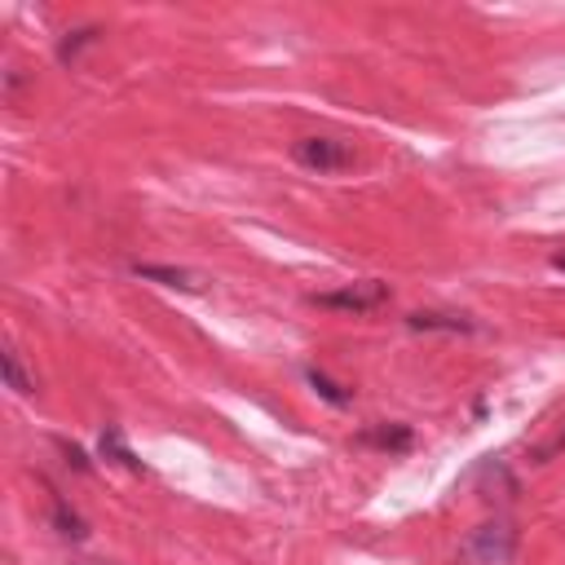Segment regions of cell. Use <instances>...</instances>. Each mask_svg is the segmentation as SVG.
<instances>
[{
	"label": "cell",
	"instance_id": "2",
	"mask_svg": "<svg viewBox=\"0 0 565 565\" xmlns=\"http://www.w3.org/2000/svg\"><path fill=\"white\" fill-rule=\"evenodd\" d=\"M512 556H516V530L508 521H486L463 543V561L472 565H512Z\"/></svg>",
	"mask_w": 565,
	"mask_h": 565
},
{
	"label": "cell",
	"instance_id": "7",
	"mask_svg": "<svg viewBox=\"0 0 565 565\" xmlns=\"http://www.w3.org/2000/svg\"><path fill=\"white\" fill-rule=\"evenodd\" d=\"M97 40H102V26H93V22H88V26L66 31V35L57 40V62H62V66H75V62H79V53H84L88 44H97Z\"/></svg>",
	"mask_w": 565,
	"mask_h": 565
},
{
	"label": "cell",
	"instance_id": "5",
	"mask_svg": "<svg viewBox=\"0 0 565 565\" xmlns=\"http://www.w3.org/2000/svg\"><path fill=\"white\" fill-rule=\"evenodd\" d=\"M406 327L411 331H450V335L477 331V322L468 313H450V309H415V313H406Z\"/></svg>",
	"mask_w": 565,
	"mask_h": 565
},
{
	"label": "cell",
	"instance_id": "12",
	"mask_svg": "<svg viewBox=\"0 0 565 565\" xmlns=\"http://www.w3.org/2000/svg\"><path fill=\"white\" fill-rule=\"evenodd\" d=\"M556 455H565V428H556L547 441H539V446L530 450V459H534V463H547V459H556Z\"/></svg>",
	"mask_w": 565,
	"mask_h": 565
},
{
	"label": "cell",
	"instance_id": "3",
	"mask_svg": "<svg viewBox=\"0 0 565 565\" xmlns=\"http://www.w3.org/2000/svg\"><path fill=\"white\" fill-rule=\"evenodd\" d=\"M384 300H388V282H375V278L353 282V287H340V291H313V296H309V305H318V309H340V313H371V309H380Z\"/></svg>",
	"mask_w": 565,
	"mask_h": 565
},
{
	"label": "cell",
	"instance_id": "6",
	"mask_svg": "<svg viewBox=\"0 0 565 565\" xmlns=\"http://www.w3.org/2000/svg\"><path fill=\"white\" fill-rule=\"evenodd\" d=\"M137 278H150V282H163V287H181V291H199L203 282L190 274V269H177V265H146V260H132L128 265Z\"/></svg>",
	"mask_w": 565,
	"mask_h": 565
},
{
	"label": "cell",
	"instance_id": "15",
	"mask_svg": "<svg viewBox=\"0 0 565 565\" xmlns=\"http://www.w3.org/2000/svg\"><path fill=\"white\" fill-rule=\"evenodd\" d=\"M84 565H102V561H84Z\"/></svg>",
	"mask_w": 565,
	"mask_h": 565
},
{
	"label": "cell",
	"instance_id": "10",
	"mask_svg": "<svg viewBox=\"0 0 565 565\" xmlns=\"http://www.w3.org/2000/svg\"><path fill=\"white\" fill-rule=\"evenodd\" d=\"M53 525H57V534H62V539H84V534H88L84 516H79L62 494H53Z\"/></svg>",
	"mask_w": 565,
	"mask_h": 565
},
{
	"label": "cell",
	"instance_id": "1",
	"mask_svg": "<svg viewBox=\"0 0 565 565\" xmlns=\"http://www.w3.org/2000/svg\"><path fill=\"white\" fill-rule=\"evenodd\" d=\"M291 159H296L300 168L327 177V172L353 168V163H358V150H353L349 141H340V137H300V141L291 146Z\"/></svg>",
	"mask_w": 565,
	"mask_h": 565
},
{
	"label": "cell",
	"instance_id": "9",
	"mask_svg": "<svg viewBox=\"0 0 565 565\" xmlns=\"http://www.w3.org/2000/svg\"><path fill=\"white\" fill-rule=\"evenodd\" d=\"M305 380H309V388H313L322 402H331V406H349V402H353V388L335 384V380H331V375H322L318 366H309V371H305Z\"/></svg>",
	"mask_w": 565,
	"mask_h": 565
},
{
	"label": "cell",
	"instance_id": "4",
	"mask_svg": "<svg viewBox=\"0 0 565 565\" xmlns=\"http://www.w3.org/2000/svg\"><path fill=\"white\" fill-rule=\"evenodd\" d=\"M353 446H366V450H384V455H406L415 446V428L411 424H371L353 437Z\"/></svg>",
	"mask_w": 565,
	"mask_h": 565
},
{
	"label": "cell",
	"instance_id": "11",
	"mask_svg": "<svg viewBox=\"0 0 565 565\" xmlns=\"http://www.w3.org/2000/svg\"><path fill=\"white\" fill-rule=\"evenodd\" d=\"M0 362H4V380H9V388H13L18 397H31V393H35V380H26V371H22V362H18V353L9 349V353H4Z\"/></svg>",
	"mask_w": 565,
	"mask_h": 565
},
{
	"label": "cell",
	"instance_id": "13",
	"mask_svg": "<svg viewBox=\"0 0 565 565\" xmlns=\"http://www.w3.org/2000/svg\"><path fill=\"white\" fill-rule=\"evenodd\" d=\"M57 450L66 455V463L75 468V472H93V463H88V455L75 446V441H66V437H57Z\"/></svg>",
	"mask_w": 565,
	"mask_h": 565
},
{
	"label": "cell",
	"instance_id": "14",
	"mask_svg": "<svg viewBox=\"0 0 565 565\" xmlns=\"http://www.w3.org/2000/svg\"><path fill=\"white\" fill-rule=\"evenodd\" d=\"M552 265H556V269L565 274V252H556V256H552Z\"/></svg>",
	"mask_w": 565,
	"mask_h": 565
},
{
	"label": "cell",
	"instance_id": "8",
	"mask_svg": "<svg viewBox=\"0 0 565 565\" xmlns=\"http://www.w3.org/2000/svg\"><path fill=\"white\" fill-rule=\"evenodd\" d=\"M97 450H102L106 459H115L119 468H128V472H146V463L128 450V441H124V433H119V428H106V433L97 437Z\"/></svg>",
	"mask_w": 565,
	"mask_h": 565
}]
</instances>
